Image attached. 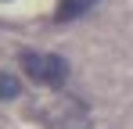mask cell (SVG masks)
Instances as JSON below:
<instances>
[{
  "instance_id": "3",
  "label": "cell",
  "mask_w": 133,
  "mask_h": 129,
  "mask_svg": "<svg viewBox=\"0 0 133 129\" xmlns=\"http://www.w3.org/2000/svg\"><path fill=\"white\" fill-rule=\"evenodd\" d=\"M18 97V83L11 75H0V101H15Z\"/></svg>"
},
{
  "instance_id": "1",
  "label": "cell",
  "mask_w": 133,
  "mask_h": 129,
  "mask_svg": "<svg viewBox=\"0 0 133 129\" xmlns=\"http://www.w3.org/2000/svg\"><path fill=\"white\" fill-rule=\"evenodd\" d=\"M22 68L32 83L50 86V90H58L68 79V61L58 54H22Z\"/></svg>"
},
{
  "instance_id": "2",
  "label": "cell",
  "mask_w": 133,
  "mask_h": 129,
  "mask_svg": "<svg viewBox=\"0 0 133 129\" xmlns=\"http://www.w3.org/2000/svg\"><path fill=\"white\" fill-rule=\"evenodd\" d=\"M94 4H101V0H61V7H58V22L79 18V15H87Z\"/></svg>"
}]
</instances>
